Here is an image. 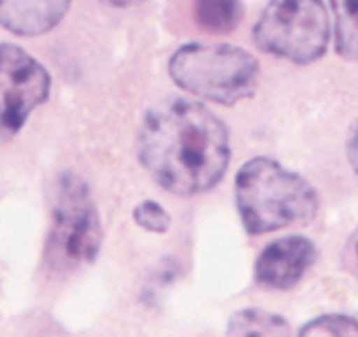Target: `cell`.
I'll list each match as a JSON object with an SVG mask.
<instances>
[{"mask_svg": "<svg viewBox=\"0 0 358 337\" xmlns=\"http://www.w3.org/2000/svg\"><path fill=\"white\" fill-rule=\"evenodd\" d=\"M227 125L204 104L167 97L144 113L137 130V158L164 190L181 197L204 194L230 164Z\"/></svg>", "mask_w": 358, "mask_h": 337, "instance_id": "1", "label": "cell"}, {"mask_svg": "<svg viewBox=\"0 0 358 337\" xmlns=\"http://www.w3.org/2000/svg\"><path fill=\"white\" fill-rule=\"evenodd\" d=\"M236 206L244 230L262 236L313 222L320 197L301 174L271 157H255L236 176Z\"/></svg>", "mask_w": 358, "mask_h": 337, "instance_id": "2", "label": "cell"}, {"mask_svg": "<svg viewBox=\"0 0 358 337\" xmlns=\"http://www.w3.org/2000/svg\"><path fill=\"white\" fill-rule=\"evenodd\" d=\"M102 236L101 215L88 183L72 171L58 174L44 250L48 269L67 274L90 266L101 251Z\"/></svg>", "mask_w": 358, "mask_h": 337, "instance_id": "3", "label": "cell"}, {"mask_svg": "<svg viewBox=\"0 0 358 337\" xmlns=\"http://www.w3.org/2000/svg\"><path fill=\"white\" fill-rule=\"evenodd\" d=\"M169 74L181 90L195 97L234 106L253 97L260 65L250 51L232 44L190 43L174 51Z\"/></svg>", "mask_w": 358, "mask_h": 337, "instance_id": "4", "label": "cell"}, {"mask_svg": "<svg viewBox=\"0 0 358 337\" xmlns=\"http://www.w3.org/2000/svg\"><path fill=\"white\" fill-rule=\"evenodd\" d=\"M260 51L299 65L320 60L330 44V16L323 0H268L253 27Z\"/></svg>", "mask_w": 358, "mask_h": 337, "instance_id": "5", "label": "cell"}, {"mask_svg": "<svg viewBox=\"0 0 358 337\" xmlns=\"http://www.w3.org/2000/svg\"><path fill=\"white\" fill-rule=\"evenodd\" d=\"M50 94L48 69L23 48L0 43V137H15Z\"/></svg>", "mask_w": 358, "mask_h": 337, "instance_id": "6", "label": "cell"}, {"mask_svg": "<svg viewBox=\"0 0 358 337\" xmlns=\"http://www.w3.org/2000/svg\"><path fill=\"white\" fill-rule=\"evenodd\" d=\"M318 248L304 236H288L273 241L255 262V280L273 290L295 287L318 260Z\"/></svg>", "mask_w": 358, "mask_h": 337, "instance_id": "7", "label": "cell"}, {"mask_svg": "<svg viewBox=\"0 0 358 337\" xmlns=\"http://www.w3.org/2000/svg\"><path fill=\"white\" fill-rule=\"evenodd\" d=\"M72 0H0V27L20 37H36L64 20Z\"/></svg>", "mask_w": 358, "mask_h": 337, "instance_id": "8", "label": "cell"}, {"mask_svg": "<svg viewBox=\"0 0 358 337\" xmlns=\"http://www.w3.org/2000/svg\"><path fill=\"white\" fill-rule=\"evenodd\" d=\"M227 334L237 337L250 336H290L292 329L283 316L268 313L265 309L248 308L234 313L227 325Z\"/></svg>", "mask_w": 358, "mask_h": 337, "instance_id": "9", "label": "cell"}, {"mask_svg": "<svg viewBox=\"0 0 358 337\" xmlns=\"http://www.w3.org/2000/svg\"><path fill=\"white\" fill-rule=\"evenodd\" d=\"M194 16L201 29L211 34H229L243 20L241 0H194Z\"/></svg>", "mask_w": 358, "mask_h": 337, "instance_id": "10", "label": "cell"}, {"mask_svg": "<svg viewBox=\"0 0 358 337\" xmlns=\"http://www.w3.org/2000/svg\"><path fill=\"white\" fill-rule=\"evenodd\" d=\"M336 51L344 60H358V0H330Z\"/></svg>", "mask_w": 358, "mask_h": 337, "instance_id": "11", "label": "cell"}, {"mask_svg": "<svg viewBox=\"0 0 358 337\" xmlns=\"http://www.w3.org/2000/svg\"><path fill=\"white\" fill-rule=\"evenodd\" d=\"M299 336H358V320L348 315H322L304 323Z\"/></svg>", "mask_w": 358, "mask_h": 337, "instance_id": "12", "label": "cell"}, {"mask_svg": "<svg viewBox=\"0 0 358 337\" xmlns=\"http://www.w3.org/2000/svg\"><path fill=\"white\" fill-rule=\"evenodd\" d=\"M134 222L148 232L165 234L171 229L172 220L164 206L155 201H143L134 209Z\"/></svg>", "mask_w": 358, "mask_h": 337, "instance_id": "13", "label": "cell"}, {"mask_svg": "<svg viewBox=\"0 0 358 337\" xmlns=\"http://www.w3.org/2000/svg\"><path fill=\"white\" fill-rule=\"evenodd\" d=\"M346 155L351 168L355 171V174H358V122L355 123V127L350 132V137H348Z\"/></svg>", "mask_w": 358, "mask_h": 337, "instance_id": "14", "label": "cell"}, {"mask_svg": "<svg viewBox=\"0 0 358 337\" xmlns=\"http://www.w3.org/2000/svg\"><path fill=\"white\" fill-rule=\"evenodd\" d=\"M101 2L102 4L109 6V8L123 9V8H132V6L143 4L144 0H101Z\"/></svg>", "mask_w": 358, "mask_h": 337, "instance_id": "15", "label": "cell"}, {"mask_svg": "<svg viewBox=\"0 0 358 337\" xmlns=\"http://www.w3.org/2000/svg\"><path fill=\"white\" fill-rule=\"evenodd\" d=\"M357 262H358V243H357Z\"/></svg>", "mask_w": 358, "mask_h": 337, "instance_id": "16", "label": "cell"}]
</instances>
